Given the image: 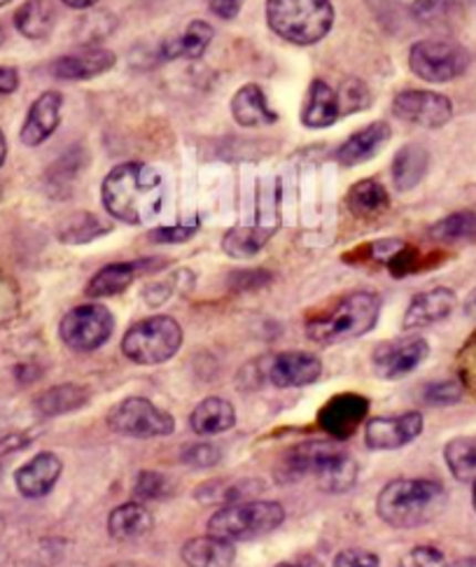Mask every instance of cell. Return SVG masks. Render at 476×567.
Wrapping results in <instances>:
<instances>
[{"mask_svg":"<svg viewBox=\"0 0 476 567\" xmlns=\"http://www.w3.org/2000/svg\"><path fill=\"white\" fill-rule=\"evenodd\" d=\"M276 567H297V565L294 563H278Z\"/></svg>","mask_w":476,"mask_h":567,"instance_id":"obj_57","label":"cell"},{"mask_svg":"<svg viewBox=\"0 0 476 567\" xmlns=\"http://www.w3.org/2000/svg\"><path fill=\"white\" fill-rule=\"evenodd\" d=\"M322 362L307 351L280 353L269 364V381L276 388H304L320 379Z\"/></svg>","mask_w":476,"mask_h":567,"instance_id":"obj_17","label":"cell"},{"mask_svg":"<svg viewBox=\"0 0 476 567\" xmlns=\"http://www.w3.org/2000/svg\"><path fill=\"white\" fill-rule=\"evenodd\" d=\"M280 474L286 478L315 476L318 486L324 493L341 495L351 491L358 482V463L337 440L330 442H304L290 449L280 465Z\"/></svg>","mask_w":476,"mask_h":567,"instance_id":"obj_3","label":"cell"},{"mask_svg":"<svg viewBox=\"0 0 476 567\" xmlns=\"http://www.w3.org/2000/svg\"><path fill=\"white\" fill-rule=\"evenodd\" d=\"M465 313H467L469 318H476V290H472L469 297L465 299Z\"/></svg>","mask_w":476,"mask_h":567,"instance_id":"obj_52","label":"cell"},{"mask_svg":"<svg viewBox=\"0 0 476 567\" xmlns=\"http://www.w3.org/2000/svg\"><path fill=\"white\" fill-rule=\"evenodd\" d=\"M271 274L269 271H238L231 276V286L234 290H259L262 286H269Z\"/></svg>","mask_w":476,"mask_h":567,"instance_id":"obj_45","label":"cell"},{"mask_svg":"<svg viewBox=\"0 0 476 567\" xmlns=\"http://www.w3.org/2000/svg\"><path fill=\"white\" fill-rule=\"evenodd\" d=\"M297 567H324L315 556H301L299 558V563H297Z\"/></svg>","mask_w":476,"mask_h":567,"instance_id":"obj_53","label":"cell"},{"mask_svg":"<svg viewBox=\"0 0 476 567\" xmlns=\"http://www.w3.org/2000/svg\"><path fill=\"white\" fill-rule=\"evenodd\" d=\"M61 3L73 8V10H90L99 3V0H61Z\"/></svg>","mask_w":476,"mask_h":567,"instance_id":"obj_51","label":"cell"},{"mask_svg":"<svg viewBox=\"0 0 476 567\" xmlns=\"http://www.w3.org/2000/svg\"><path fill=\"white\" fill-rule=\"evenodd\" d=\"M180 461L194 470H208V467H215L220 463V449L213 446V444H206V442H197V444H189Z\"/></svg>","mask_w":476,"mask_h":567,"instance_id":"obj_40","label":"cell"},{"mask_svg":"<svg viewBox=\"0 0 476 567\" xmlns=\"http://www.w3.org/2000/svg\"><path fill=\"white\" fill-rule=\"evenodd\" d=\"M265 491L262 482H255V478H231V482H208L201 488H197V499L210 505V503H225L236 505L246 503L248 497Z\"/></svg>","mask_w":476,"mask_h":567,"instance_id":"obj_32","label":"cell"},{"mask_svg":"<svg viewBox=\"0 0 476 567\" xmlns=\"http://www.w3.org/2000/svg\"><path fill=\"white\" fill-rule=\"evenodd\" d=\"M6 157H8V141L3 131H0V166L6 164Z\"/></svg>","mask_w":476,"mask_h":567,"instance_id":"obj_55","label":"cell"},{"mask_svg":"<svg viewBox=\"0 0 476 567\" xmlns=\"http://www.w3.org/2000/svg\"><path fill=\"white\" fill-rule=\"evenodd\" d=\"M21 295L14 278L0 274V330L10 324L19 316Z\"/></svg>","mask_w":476,"mask_h":567,"instance_id":"obj_38","label":"cell"},{"mask_svg":"<svg viewBox=\"0 0 476 567\" xmlns=\"http://www.w3.org/2000/svg\"><path fill=\"white\" fill-rule=\"evenodd\" d=\"M199 231V223L194 225H176V227H159L149 231V241L153 244H185Z\"/></svg>","mask_w":476,"mask_h":567,"instance_id":"obj_43","label":"cell"},{"mask_svg":"<svg viewBox=\"0 0 476 567\" xmlns=\"http://www.w3.org/2000/svg\"><path fill=\"white\" fill-rule=\"evenodd\" d=\"M244 8V0H210V12L223 19H234Z\"/></svg>","mask_w":476,"mask_h":567,"instance_id":"obj_49","label":"cell"},{"mask_svg":"<svg viewBox=\"0 0 476 567\" xmlns=\"http://www.w3.org/2000/svg\"><path fill=\"white\" fill-rule=\"evenodd\" d=\"M472 503H474V512H476V482H474V493H472Z\"/></svg>","mask_w":476,"mask_h":567,"instance_id":"obj_56","label":"cell"},{"mask_svg":"<svg viewBox=\"0 0 476 567\" xmlns=\"http://www.w3.org/2000/svg\"><path fill=\"white\" fill-rule=\"evenodd\" d=\"M423 432V416L418 411H406L391 419L366 421L364 442L372 451H395L414 442Z\"/></svg>","mask_w":476,"mask_h":567,"instance_id":"obj_14","label":"cell"},{"mask_svg":"<svg viewBox=\"0 0 476 567\" xmlns=\"http://www.w3.org/2000/svg\"><path fill=\"white\" fill-rule=\"evenodd\" d=\"M446 505V488L435 478H393L376 499V514L391 528H421Z\"/></svg>","mask_w":476,"mask_h":567,"instance_id":"obj_2","label":"cell"},{"mask_svg":"<svg viewBox=\"0 0 476 567\" xmlns=\"http://www.w3.org/2000/svg\"><path fill=\"white\" fill-rule=\"evenodd\" d=\"M19 86V73L10 65H0V96H8L14 94Z\"/></svg>","mask_w":476,"mask_h":567,"instance_id":"obj_50","label":"cell"},{"mask_svg":"<svg viewBox=\"0 0 476 567\" xmlns=\"http://www.w3.org/2000/svg\"><path fill=\"white\" fill-rule=\"evenodd\" d=\"M276 227H234L227 231L223 248L231 257H252L267 246Z\"/></svg>","mask_w":476,"mask_h":567,"instance_id":"obj_33","label":"cell"},{"mask_svg":"<svg viewBox=\"0 0 476 567\" xmlns=\"http://www.w3.org/2000/svg\"><path fill=\"white\" fill-rule=\"evenodd\" d=\"M107 231H111V225L101 223L96 215H92V213H77V215L69 217V220L61 225L59 238H61L63 244L80 246V244L94 241V238H99V236H103Z\"/></svg>","mask_w":476,"mask_h":567,"instance_id":"obj_35","label":"cell"},{"mask_svg":"<svg viewBox=\"0 0 476 567\" xmlns=\"http://www.w3.org/2000/svg\"><path fill=\"white\" fill-rule=\"evenodd\" d=\"M366 413H370V400L360 395V392H341V395H334L320 409L318 425L332 440L343 442L366 421Z\"/></svg>","mask_w":476,"mask_h":567,"instance_id":"obj_12","label":"cell"},{"mask_svg":"<svg viewBox=\"0 0 476 567\" xmlns=\"http://www.w3.org/2000/svg\"><path fill=\"white\" fill-rule=\"evenodd\" d=\"M155 520L141 503L120 505L111 516H107V533L113 539H136L153 530Z\"/></svg>","mask_w":476,"mask_h":567,"instance_id":"obj_28","label":"cell"},{"mask_svg":"<svg viewBox=\"0 0 476 567\" xmlns=\"http://www.w3.org/2000/svg\"><path fill=\"white\" fill-rule=\"evenodd\" d=\"M183 327L170 316H153L136 322L122 339V353L126 360L141 367H155L168 362L180 351Z\"/></svg>","mask_w":476,"mask_h":567,"instance_id":"obj_7","label":"cell"},{"mask_svg":"<svg viewBox=\"0 0 476 567\" xmlns=\"http://www.w3.org/2000/svg\"><path fill=\"white\" fill-rule=\"evenodd\" d=\"M54 19L56 12L50 0H27V3L14 12V27L29 40H42L52 33Z\"/></svg>","mask_w":476,"mask_h":567,"instance_id":"obj_30","label":"cell"},{"mask_svg":"<svg viewBox=\"0 0 476 567\" xmlns=\"http://www.w3.org/2000/svg\"><path fill=\"white\" fill-rule=\"evenodd\" d=\"M341 117L339 94L324 80H313L301 107V122L309 128H328Z\"/></svg>","mask_w":476,"mask_h":567,"instance_id":"obj_22","label":"cell"},{"mask_svg":"<svg viewBox=\"0 0 476 567\" xmlns=\"http://www.w3.org/2000/svg\"><path fill=\"white\" fill-rule=\"evenodd\" d=\"M430 234L432 238H437V241H463V238H472L476 236V213H453L432 227Z\"/></svg>","mask_w":476,"mask_h":567,"instance_id":"obj_36","label":"cell"},{"mask_svg":"<svg viewBox=\"0 0 476 567\" xmlns=\"http://www.w3.org/2000/svg\"><path fill=\"white\" fill-rule=\"evenodd\" d=\"M448 8H451V0H416L414 3V12L423 21L444 19Z\"/></svg>","mask_w":476,"mask_h":567,"instance_id":"obj_47","label":"cell"},{"mask_svg":"<svg viewBox=\"0 0 476 567\" xmlns=\"http://www.w3.org/2000/svg\"><path fill=\"white\" fill-rule=\"evenodd\" d=\"M444 461L458 482H476V437L451 440L444 449Z\"/></svg>","mask_w":476,"mask_h":567,"instance_id":"obj_34","label":"cell"},{"mask_svg":"<svg viewBox=\"0 0 476 567\" xmlns=\"http://www.w3.org/2000/svg\"><path fill=\"white\" fill-rule=\"evenodd\" d=\"M8 3H12V0H0V8H6Z\"/></svg>","mask_w":476,"mask_h":567,"instance_id":"obj_59","label":"cell"},{"mask_svg":"<svg viewBox=\"0 0 476 567\" xmlns=\"http://www.w3.org/2000/svg\"><path fill=\"white\" fill-rule=\"evenodd\" d=\"M391 136H393L391 126L385 122H374L370 126H364L339 147L337 162L341 166H358V164L370 162L379 155L381 147L391 141Z\"/></svg>","mask_w":476,"mask_h":567,"instance_id":"obj_21","label":"cell"},{"mask_svg":"<svg viewBox=\"0 0 476 567\" xmlns=\"http://www.w3.org/2000/svg\"><path fill=\"white\" fill-rule=\"evenodd\" d=\"M397 567H446V558L437 547H414L402 556Z\"/></svg>","mask_w":476,"mask_h":567,"instance_id":"obj_41","label":"cell"},{"mask_svg":"<svg viewBox=\"0 0 476 567\" xmlns=\"http://www.w3.org/2000/svg\"><path fill=\"white\" fill-rule=\"evenodd\" d=\"M189 425L199 437H213V434H223L236 425V411L231 402L223 398H206L194 406Z\"/></svg>","mask_w":476,"mask_h":567,"instance_id":"obj_25","label":"cell"},{"mask_svg":"<svg viewBox=\"0 0 476 567\" xmlns=\"http://www.w3.org/2000/svg\"><path fill=\"white\" fill-rule=\"evenodd\" d=\"M107 427L122 434V437L134 440H153L168 437L176 430V421L168 411L157 409L145 398H126L115 404L107 413Z\"/></svg>","mask_w":476,"mask_h":567,"instance_id":"obj_9","label":"cell"},{"mask_svg":"<svg viewBox=\"0 0 476 567\" xmlns=\"http://www.w3.org/2000/svg\"><path fill=\"white\" fill-rule=\"evenodd\" d=\"M456 292L448 288H435L411 299L404 313V330H423V327L446 320L456 309Z\"/></svg>","mask_w":476,"mask_h":567,"instance_id":"obj_20","label":"cell"},{"mask_svg":"<svg viewBox=\"0 0 476 567\" xmlns=\"http://www.w3.org/2000/svg\"><path fill=\"white\" fill-rule=\"evenodd\" d=\"M180 556L187 567H231L236 560L234 544L213 535L189 539Z\"/></svg>","mask_w":476,"mask_h":567,"instance_id":"obj_24","label":"cell"},{"mask_svg":"<svg viewBox=\"0 0 476 567\" xmlns=\"http://www.w3.org/2000/svg\"><path fill=\"white\" fill-rule=\"evenodd\" d=\"M430 355V346L421 337H411V339H397V341H387L381 343L374 355V369L381 379L395 381L418 369V364Z\"/></svg>","mask_w":476,"mask_h":567,"instance_id":"obj_13","label":"cell"},{"mask_svg":"<svg viewBox=\"0 0 476 567\" xmlns=\"http://www.w3.org/2000/svg\"><path fill=\"white\" fill-rule=\"evenodd\" d=\"M467 50L451 40H418L408 50L411 73L432 84H444L461 78L467 71Z\"/></svg>","mask_w":476,"mask_h":567,"instance_id":"obj_8","label":"cell"},{"mask_svg":"<svg viewBox=\"0 0 476 567\" xmlns=\"http://www.w3.org/2000/svg\"><path fill=\"white\" fill-rule=\"evenodd\" d=\"M101 196L105 210L115 220L126 225H145L164 210L166 187L157 168L141 162H126L107 173Z\"/></svg>","mask_w":476,"mask_h":567,"instance_id":"obj_1","label":"cell"},{"mask_svg":"<svg viewBox=\"0 0 476 567\" xmlns=\"http://www.w3.org/2000/svg\"><path fill=\"white\" fill-rule=\"evenodd\" d=\"M117 63V56L111 50L103 48H86L80 52H71L59 56L50 71L56 80L63 82H80V80H92L107 71H113Z\"/></svg>","mask_w":476,"mask_h":567,"instance_id":"obj_15","label":"cell"},{"mask_svg":"<svg viewBox=\"0 0 476 567\" xmlns=\"http://www.w3.org/2000/svg\"><path fill=\"white\" fill-rule=\"evenodd\" d=\"M345 202H349V210L360 217V220H374V217L391 208V196H387L385 187L379 181L355 183L349 196H345Z\"/></svg>","mask_w":476,"mask_h":567,"instance_id":"obj_29","label":"cell"},{"mask_svg":"<svg viewBox=\"0 0 476 567\" xmlns=\"http://www.w3.org/2000/svg\"><path fill=\"white\" fill-rule=\"evenodd\" d=\"M3 40H6V33H3V29H0V45H3Z\"/></svg>","mask_w":476,"mask_h":567,"instance_id":"obj_58","label":"cell"},{"mask_svg":"<svg viewBox=\"0 0 476 567\" xmlns=\"http://www.w3.org/2000/svg\"><path fill=\"white\" fill-rule=\"evenodd\" d=\"M269 29L292 45H315L334 27L330 0H267Z\"/></svg>","mask_w":476,"mask_h":567,"instance_id":"obj_5","label":"cell"},{"mask_svg":"<svg viewBox=\"0 0 476 567\" xmlns=\"http://www.w3.org/2000/svg\"><path fill=\"white\" fill-rule=\"evenodd\" d=\"M0 474H3V467H0Z\"/></svg>","mask_w":476,"mask_h":567,"instance_id":"obj_60","label":"cell"},{"mask_svg":"<svg viewBox=\"0 0 476 567\" xmlns=\"http://www.w3.org/2000/svg\"><path fill=\"white\" fill-rule=\"evenodd\" d=\"M157 259H138V261H117V265L103 267L90 282H86V297L103 299L124 292L141 276L159 267Z\"/></svg>","mask_w":476,"mask_h":567,"instance_id":"obj_19","label":"cell"},{"mask_svg":"<svg viewBox=\"0 0 476 567\" xmlns=\"http://www.w3.org/2000/svg\"><path fill=\"white\" fill-rule=\"evenodd\" d=\"M231 115L238 126H246V128L276 124L278 120L276 111H271V105L267 101V94L262 92V86L257 84H246L234 94Z\"/></svg>","mask_w":476,"mask_h":567,"instance_id":"obj_23","label":"cell"},{"mask_svg":"<svg viewBox=\"0 0 476 567\" xmlns=\"http://www.w3.org/2000/svg\"><path fill=\"white\" fill-rule=\"evenodd\" d=\"M461 379L476 392V337L467 341L461 353Z\"/></svg>","mask_w":476,"mask_h":567,"instance_id":"obj_46","label":"cell"},{"mask_svg":"<svg viewBox=\"0 0 476 567\" xmlns=\"http://www.w3.org/2000/svg\"><path fill=\"white\" fill-rule=\"evenodd\" d=\"M446 567H476V556L458 558V560H453V563H451V565H446Z\"/></svg>","mask_w":476,"mask_h":567,"instance_id":"obj_54","label":"cell"},{"mask_svg":"<svg viewBox=\"0 0 476 567\" xmlns=\"http://www.w3.org/2000/svg\"><path fill=\"white\" fill-rule=\"evenodd\" d=\"M341 101V115L343 113H360L362 107L370 103V92H366V86L358 80L345 82V92L339 94Z\"/></svg>","mask_w":476,"mask_h":567,"instance_id":"obj_42","label":"cell"},{"mask_svg":"<svg viewBox=\"0 0 476 567\" xmlns=\"http://www.w3.org/2000/svg\"><path fill=\"white\" fill-rule=\"evenodd\" d=\"M286 509L271 499H246L215 512L208 520V535L225 542H248L283 526Z\"/></svg>","mask_w":476,"mask_h":567,"instance_id":"obj_6","label":"cell"},{"mask_svg":"<svg viewBox=\"0 0 476 567\" xmlns=\"http://www.w3.org/2000/svg\"><path fill=\"white\" fill-rule=\"evenodd\" d=\"M86 402H90V390L77 383H59L48 390H42L35 398L33 406L45 419L63 416V413H71L82 409Z\"/></svg>","mask_w":476,"mask_h":567,"instance_id":"obj_26","label":"cell"},{"mask_svg":"<svg viewBox=\"0 0 476 567\" xmlns=\"http://www.w3.org/2000/svg\"><path fill=\"white\" fill-rule=\"evenodd\" d=\"M463 383L458 381H437L430 383L423 390V400L432 406H448V404H458L463 400Z\"/></svg>","mask_w":476,"mask_h":567,"instance_id":"obj_39","label":"cell"},{"mask_svg":"<svg viewBox=\"0 0 476 567\" xmlns=\"http://www.w3.org/2000/svg\"><path fill=\"white\" fill-rule=\"evenodd\" d=\"M134 495L138 499H145V503H149V499H164V497H170L173 495V482L162 474V472H153V470H145L138 474L136 478V486H134Z\"/></svg>","mask_w":476,"mask_h":567,"instance_id":"obj_37","label":"cell"},{"mask_svg":"<svg viewBox=\"0 0 476 567\" xmlns=\"http://www.w3.org/2000/svg\"><path fill=\"white\" fill-rule=\"evenodd\" d=\"M393 113L397 120L423 126L442 128L453 117V103L448 96L423 90H404L393 101Z\"/></svg>","mask_w":476,"mask_h":567,"instance_id":"obj_11","label":"cell"},{"mask_svg":"<svg viewBox=\"0 0 476 567\" xmlns=\"http://www.w3.org/2000/svg\"><path fill=\"white\" fill-rule=\"evenodd\" d=\"M379 316L381 297L376 292H351L337 299L330 309L311 316L307 320V337L320 346L351 341L372 332Z\"/></svg>","mask_w":476,"mask_h":567,"instance_id":"obj_4","label":"cell"},{"mask_svg":"<svg viewBox=\"0 0 476 567\" xmlns=\"http://www.w3.org/2000/svg\"><path fill=\"white\" fill-rule=\"evenodd\" d=\"M33 440L29 437V434H6V437H0V455H8V453H14V451H21L27 449Z\"/></svg>","mask_w":476,"mask_h":567,"instance_id":"obj_48","label":"cell"},{"mask_svg":"<svg viewBox=\"0 0 476 567\" xmlns=\"http://www.w3.org/2000/svg\"><path fill=\"white\" fill-rule=\"evenodd\" d=\"M113 330L115 318L101 303H82L63 316L59 324L61 341L77 353L96 351L113 337Z\"/></svg>","mask_w":476,"mask_h":567,"instance_id":"obj_10","label":"cell"},{"mask_svg":"<svg viewBox=\"0 0 476 567\" xmlns=\"http://www.w3.org/2000/svg\"><path fill=\"white\" fill-rule=\"evenodd\" d=\"M430 166L427 150L421 145H404L393 159V183L400 192L414 189L425 178Z\"/></svg>","mask_w":476,"mask_h":567,"instance_id":"obj_31","label":"cell"},{"mask_svg":"<svg viewBox=\"0 0 476 567\" xmlns=\"http://www.w3.org/2000/svg\"><path fill=\"white\" fill-rule=\"evenodd\" d=\"M61 472H63L61 457L56 453L42 451L17 470V474H14L17 491L29 499L45 497L54 491Z\"/></svg>","mask_w":476,"mask_h":567,"instance_id":"obj_16","label":"cell"},{"mask_svg":"<svg viewBox=\"0 0 476 567\" xmlns=\"http://www.w3.org/2000/svg\"><path fill=\"white\" fill-rule=\"evenodd\" d=\"M61 111H63V96L59 92L40 94L29 107L24 126H21V134H19L21 143L27 147H38L48 138H52V134L61 124Z\"/></svg>","mask_w":476,"mask_h":567,"instance_id":"obj_18","label":"cell"},{"mask_svg":"<svg viewBox=\"0 0 476 567\" xmlns=\"http://www.w3.org/2000/svg\"><path fill=\"white\" fill-rule=\"evenodd\" d=\"M213 27L204 19L192 21L183 35L168 40L162 45V59L164 61H178V59H201L213 42Z\"/></svg>","mask_w":476,"mask_h":567,"instance_id":"obj_27","label":"cell"},{"mask_svg":"<svg viewBox=\"0 0 476 567\" xmlns=\"http://www.w3.org/2000/svg\"><path fill=\"white\" fill-rule=\"evenodd\" d=\"M381 560L376 554L364 549H343L337 554L332 567H379Z\"/></svg>","mask_w":476,"mask_h":567,"instance_id":"obj_44","label":"cell"}]
</instances>
